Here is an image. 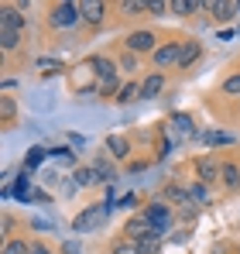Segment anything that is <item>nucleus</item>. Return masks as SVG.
<instances>
[{"instance_id": "f257e3e1", "label": "nucleus", "mask_w": 240, "mask_h": 254, "mask_svg": "<svg viewBox=\"0 0 240 254\" xmlns=\"http://www.w3.org/2000/svg\"><path fill=\"white\" fill-rule=\"evenodd\" d=\"M110 203H100V206H86V210L72 220V230L82 234V230H93V227H100V223H107V216H110Z\"/></svg>"}, {"instance_id": "f03ea898", "label": "nucleus", "mask_w": 240, "mask_h": 254, "mask_svg": "<svg viewBox=\"0 0 240 254\" xmlns=\"http://www.w3.org/2000/svg\"><path fill=\"white\" fill-rule=\"evenodd\" d=\"M79 3H55L52 10H48V24L52 28H72V24H79Z\"/></svg>"}, {"instance_id": "7ed1b4c3", "label": "nucleus", "mask_w": 240, "mask_h": 254, "mask_svg": "<svg viewBox=\"0 0 240 254\" xmlns=\"http://www.w3.org/2000/svg\"><path fill=\"white\" fill-rule=\"evenodd\" d=\"M144 216L151 220V227H155L158 234H168V227H172V206H168L165 199H155V203L144 210Z\"/></svg>"}, {"instance_id": "20e7f679", "label": "nucleus", "mask_w": 240, "mask_h": 254, "mask_svg": "<svg viewBox=\"0 0 240 254\" xmlns=\"http://www.w3.org/2000/svg\"><path fill=\"white\" fill-rule=\"evenodd\" d=\"M179 55H182V45L165 42L151 52V62H155V69H168V65H179Z\"/></svg>"}, {"instance_id": "39448f33", "label": "nucleus", "mask_w": 240, "mask_h": 254, "mask_svg": "<svg viewBox=\"0 0 240 254\" xmlns=\"http://www.w3.org/2000/svg\"><path fill=\"white\" fill-rule=\"evenodd\" d=\"M220 172H223V162H216V155H199V158H196V175H199L202 186L216 182Z\"/></svg>"}, {"instance_id": "423d86ee", "label": "nucleus", "mask_w": 240, "mask_h": 254, "mask_svg": "<svg viewBox=\"0 0 240 254\" xmlns=\"http://www.w3.org/2000/svg\"><path fill=\"white\" fill-rule=\"evenodd\" d=\"M148 234H155V227H151V220H148L144 213L130 216V220H127V227H123V237H127V241H134V244H137V241H144Z\"/></svg>"}, {"instance_id": "0eeeda50", "label": "nucleus", "mask_w": 240, "mask_h": 254, "mask_svg": "<svg viewBox=\"0 0 240 254\" xmlns=\"http://www.w3.org/2000/svg\"><path fill=\"white\" fill-rule=\"evenodd\" d=\"M158 38H155V31H130L123 45H127V52H134V55H141V52H155L158 48Z\"/></svg>"}, {"instance_id": "6e6552de", "label": "nucleus", "mask_w": 240, "mask_h": 254, "mask_svg": "<svg viewBox=\"0 0 240 254\" xmlns=\"http://www.w3.org/2000/svg\"><path fill=\"white\" fill-rule=\"evenodd\" d=\"M0 31H24V14L17 10V3H3L0 7Z\"/></svg>"}, {"instance_id": "1a4fd4ad", "label": "nucleus", "mask_w": 240, "mask_h": 254, "mask_svg": "<svg viewBox=\"0 0 240 254\" xmlns=\"http://www.w3.org/2000/svg\"><path fill=\"white\" fill-rule=\"evenodd\" d=\"M79 17L86 24H103V17H107V3H100V0H79Z\"/></svg>"}, {"instance_id": "9d476101", "label": "nucleus", "mask_w": 240, "mask_h": 254, "mask_svg": "<svg viewBox=\"0 0 240 254\" xmlns=\"http://www.w3.org/2000/svg\"><path fill=\"white\" fill-rule=\"evenodd\" d=\"M107 151H110V158L123 162V158L130 155V141H127L123 134H110V137H107Z\"/></svg>"}, {"instance_id": "9b49d317", "label": "nucleus", "mask_w": 240, "mask_h": 254, "mask_svg": "<svg viewBox=\"0 0 240 254\" xmlns=\"http://www.w3.org/2000/svg\"><path fill=\"white\" fill-rule=\"evenodd\" d=\"M161 89H165V72H151V76L141 83V100H155Z\"/></svg>"}, {"instance_id": "f8f14e48", "label": "nucleus", "mask_w": 240, "mask_h": 254, "mask_svg": "<svg viewBox=\"0 0 240 254\" xmlns=\"http://www.w3.org/2000/svg\"><path fill=\"white\" fill-rule=\"evenodd\" d=\"M161 199L165 203H189V186H179V182H168L165 189H161Z\"/></svg>"}, {"instance_id": "ddd939ff", "label": "nucleus", "mask_w": 240, "mask_h": 254, "mask_svg": "<svg viewBox=\"0 0 240 254\" xmlns=\"http://www.w3.org/2000/svg\"><path fill=\"white\" fill-rule=\"evenodd\" d=\"M206 10H209L213 17H220V21H227V17L240 14V7H237V3H230V0H209V3H206Z\"/></svg>"}, {"instance_id": "4468645a", "label": "nucleus", "mask_w": 240, "mask_h": 254, "mask_svg": "<svg viewBox=\"0 0 240 254\" xmlns=\"http://www.w3.org/2000/svg\"><path fill=\"white\" fill-rule=\"evenodd\" d=\"M220 182H223V186H227L230 192H237V189H240V165H237V162H223Z\"/></svg>"}, {"instance_id": "2eb2a0df", "label": "nucleus", "mask_w": 240, "mask_h": 254, "mask_svg": "<svg viewBox=\"0 0 240 254\" xmlns=\"http://www.w3.org/2000/svg\"><path fill=\"white\" fill-rule=\"evenodd\" d=\"M86 65H93V69H96V76H100L103 83H110V79H117V65H114L110 59H100V55H96V59H89Z\"/></svg>"}, {"instance_id": "dca6fc26", "label": "nucleus", "mask_w": 240, "mask_h": 254, "mask_svg": "<svg viewBox=\"0 0 240 254\" xmlns=\"http://www.w3.org/2000/svg\"><path fill=\"white\" fill-rule=\"evenodd\" d=\"M199 42H182V55H179V65H182V69H189V65H192V62H196V59H199Z\"/></svg>"}, {"instance_id": "f3484780", "label": "nucleus", "mask_w": 240, "mask_h": 254, "mask_svg": "<svg viewBox=\"0 0 240 254\" xmlns=\"http://www.w3.org/2000/svg\"><path fill=\"white\" fill-rule=\"evenodd\" d=\"M28 175H31V169H21V175H17V186H14V196H17L21 203H28V199H35V196L28 192V182H31Z\"/></svg>"}, {"instance_id": "a211bd4d", "label": "nucleus", "mask_w": 240, "mask_h": 254, "mask_svg": "<svg viewBox=\"0 0 240 254\" xmlns=\"http://www.w3.org/2000/svg\"><path fill=\"white\" fill-rule=\"evenodd\" d=\"M161 237H165V234H158V230L148 234L144 241H137V251H141V254H158L161 251Z\"/></svg>"}, {"instance_id": "6ab92c4d", "label": "nucleus", "mask_w": 240, "mask_h": 254, "mask_svg": "<svg viewBox=\"0 0 240 254\" xmlns=\"http://www.w3.org/2000/svg\"><path fill=\"white\" fill-rule=\"evenodd\" d=\"M93 169H96V175H100V179H103L107 186H110V182L117 179V169H114V165H110L107 158H96V162H93Z\"/></svg>"}, {"instance_id": "aec40b11", "label": "nucleus", "mask_w": 240, "mask_h": 254, "mask_svg": "<svg viewBox=\"0 0 240 254\" xmlns=\"http://www.w3.org/2000/svg\"><path fill=\"white\" fill-rule=\"evenodd\" d=\"M14 117H17V103L10 96H0V121L3 124H14Z\"/></svg>"}, {"instance_id": "412c9836", "label": "nucleus", "mask_w": 240, "mask_h": 254, "mask_svg": "<svg viewBox=\"0 0 240 254\" xmlns=\"http://www.w3.org/2000/svg\"><path fill=\"white\" fill-rule=\"evenodd\" d=\"M130 100H141V83H127V86H120L117 103H130Z\"/></svg>"}, {"instance_id": "4be33fe9", "label": "nucleus", "mask_w": 240, "mask_h": 254, "mask_svg": "<svg viewBox=\"0 0 240 254\" xmlns=\"http://www.w3.org/2000/svg\"><path fill=\"white\" fill-rule=\"evenodd\" d=\"M189 203H199V206H206V203H209V192H206V186H202V182L189 186Z\"/></svg>"}, {"instance_id": "5701e85b", "label": "nucleus", "mask_w": 240, "mask_h": 254, "mask_svg": "<svg viewBox=\"0 0 240 254\" xmlns=\"http://www.w3.org/2000/svg\"><path fill=\"white\" fill-rule=\"evenodd\" d=\"M76 182H79V186H96V182H103V179L96 175V169H76Z\"/></svg>"}, {"instance_id": "b1692460", "label": "nucleus", "mask_w": 240, "mask_h": 254, "mask_svg": "<svg viewBox=\"0 0 240 254\" xmlns=\"http://www.w3.org/2000/svg\"><path fill=\"white\" fill-rule=\"evenodd\" d=\"M17 45H21V35L17 31H0V48L3 52H14Z\"/></svg>"}, {"instance_id": "393cba45", "label": "nucleus", "mask_w": 240, "mask_h": 254, "mask_svg": "<svg viewBox=\"0 0 240 254\" xmlns=\"http://www.w3.org/2000/svg\"><path fill=\"white\" fill-rule=\"evenodd\" d=\"M120 10H123L127 17H137L141 10H148V3H144V0H123V3H120Z\"/></svg>"}, {"instance_id": "a878e982", "label": "nucleus", "mask_w": 240, "mask_h": 254, "mask_svg": "<svg viewBox=\"0 0 240 254\" xmlns=\"http://www.w3.org/2000/svg\"><path fill=\"white\" fill-rule=\"evenodd\" d=\"M202 3H196V0H172V10H175V14H182V17H185V14H192V10H199Z\"/></svg>"}, {"instance_id": "bb28decb", "label": "nucleus", "mask_w": 240, "mask_h": 254, "mask_svg": "<svg viewBox=\"0 0 240 254\" xmlns=\"http://www.w3.org/2000/svg\"><path fill=\"white\" fill-rule=\"evenodd\" d=\"M0 254H31V244L28 241H7Z\"/></svg>"}, {"instance_id": "cd10ccee", "label": "nucleus", "mask_w": 240, "mask_h": 254, "mask_svg": "<svg viewBox=\"0 0 240 254\" xmlns=\"http://www.w3.org/2000/svg\"><path fill=\"white\" fill-rule=\"evenodd\" d=\"M168 10H172V0H148V14L161 17V14H168Z\"/></svg>"}, {"instance_id": "c85d7f7f", "label": "nucleus", "mask_w": 240, "mask_h": 254, "mask_svg": "<svg viewBox=\"0 0 240 254\" xmlns=\"http://www.w3.org/2000/svg\"><path fill=\"white\" fill-rule=\"evenodd\" d=\"M110 254H141V251H137V244H134V241H127V237H123V241H117V244L110 248Z\"/></svg>"}, {"instance_id": "c756f323", "label": "nucleus", "mask_w": 240, "mask_h": 254, "mask_svg": "<svg viewBox=\"0 0 240 254\" xmlns=\"http://www.w3.org/2000/svg\"><path fill=\"white\" fill-rule=\"evenodd\" d=\"M237 137L234 134H206V144H220V148H227V144H234Z\"/></svg>"}, {"instance_id": "7c9ffc66", "label": "nucleus", "mask_w": 240, "mask_h": 254, "mask_svg": "<svg viewBox=\"0 0 240 254\" xmlns=\"http://www.w3.org/2000/svg\"><path fill=\"white\" fill-rule=\"evenodd\" d=\"M223 93H227V96H240V72H234V76L223 83Z\"/></svg>"}, {"instance_id": "2f4dec72", "label": "nucleus", "mask_w": 240, "mask_h": 254, "mask_svg": "<svg viewBox=\"0 0 240 254\" xmlns=\"http://www.w3.org/2000/svg\"><path fill=\"white\" fill-rule=\"evenodd\" d=\"M172 124L179 127V130H189L192 134V117L189 114H172Z\"/></svg>"}, {"instance_id": "473e14b6", "label": "nucleus", "mask_w": 240, "mask_h": 254, "mask_svg": "<svg viewBox=\"0 0 240 254\" xmlns=\"http://www.w3.org/2000/svg\"><path fill=\"white\" fill-rule=\"evenodd\" d=\"M45 155H48L45 148H31V155H28V165H24V169H38L41 162H45Z\"/></svg>"}, {"instance_id": "72a5a7b5", "label": "nucleus", "mask_w": 240, "mask_h": 254, "mask_svg": "<svg viewBox=\"0 0 240 254\" xmlns=\"http://www.w3.org/2000/svg\"><path fill=\"white\" fill-rule=\"evenodd\" d=\"M120 69H123V72H134V69H137V55H134V52H123V55H120Z\"/></svg>"}, {"instance_id": "f704fd0d", "label": "nucleus", "mask_w": 240, "mask_h": 254, "mask_svg": "<svg viewBox=\"0 0 240 254\" xmlns=\"http://www.w3.org/2000/svg\"><path fill=\"white\" fill-rule=\"evenodd\" d=\"M117 206H120V210H134V206H137V196H134V192H130V196H123Z\"/></svg>"}, {"instance_id": "c9c22d12", "label": "nucleus", "mask_w": 240, "mask_h": 254, "mask_svg": "<svg viewBox=\"0 0 240 254\" xmlns=\"http://www.w3.org/2000/svg\"><path fill=\"white\" fill-rule=\"evenodd\" d=\"M0 230H3V237H7V234H10V230H14V220H10V216H7V213H3V216H0Z\"/></svg>"}, {"instance_id": "e433bc0d", "label": "nucleus", "mask_w": 240, "mask_h": 254, "mask_svg": "<svg viewBox=\"0 0 240 254\" xmlns=\"http://www.w3.org/2000/svg\"><path fill=\"white\" fill-rule=\"evenodd\" d=\"M100 93H103V96H110V93H117V79H110V83H103V86H100Z\"/></svg>"}, {"instance_id": "4c0bfd02", "label": "nucleus", "mask_w": 240, "mask_h": 254, "mask_svg": "<svg viewBox=\"0 0 240 254\" xmlns=\"http://www.w3.org/2000/svg\"><path fill=\"white\" fill-rule=\"evenodd\" d=\"M62 254H79V248H76V241H65V244H62Z\"/></svg>"}, {"instance_id": "58836bf2", "label": "nucleus", "mask_w": 240, "mask_h": 254, "mask_svg": "<svg viewBox=\"0 0 240 254\" xmlns=\"http://www.w3.org/2000/svg\"><path fill=\"white\" fill-rule=\"evenodd\" d=\"M55 155H59V158H65V162H72V151H69V148H55Z\"/></svg>"}, {"instance_id": "ea45409f", "label": "nucleus", "mask_w": 240, "mask_h": 254, "mask_svg": "<svg viewBox=\"0 0 240 254\" xmlns=\"http://www.w3.org/2000/svg\"><path fill=\"white\" fill-rule=\"evenodd\" d=\"M31 254H52V251H48L45 244H31Z\"/></svg>"}, {"instance_id": "a19ab883", "label": "nucleus", "mask_w": 240, "mask_h": 254, "mask_svg": "<svg viewBox=\"0 0 240 254\" xmlns=\"http://www.w3.org/2000/svg\"><path fill=\"white\" fill-rule=\"evenodd\" d=\"M237 7H240V0H237Z\"/></svg>"}, {"instance_id": "79ce46f5", "label": "nucleus", "mask_w": 240, "mask_h": 254, "mask_svg": "<svg viewBox=\"0 0 240 254\" xmlns=\"http://www.w3.org/2000/svg\"><path fill=\"white\" fill-rule=\"evenodd\" d=\"M237 35H240V31H237Z\"/></svg>"}]
</instances>
